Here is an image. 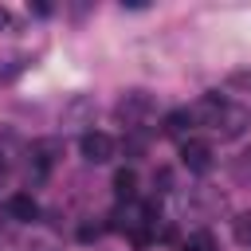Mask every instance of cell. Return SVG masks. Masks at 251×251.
<instances>
[{"label":"cell","instance_id":"4fadbf2b","mask_svg":"<svg viewBox=\"0 0 251 251\" xmlns=\"http://www.w3.org/2000/svg\"><path fill=\"white\" fill-rule=\"evenodd\" d=\"M98 235H102L98 224H82V227H78V239H82V243H90V239H98Z\"/></svg>","mask_w":251,"mask_h":251},{"label":"cell","instance_id":"7c38bea8","mask_svg":"<svg viewBox=\"0 0 251 251\" xmlns=\"http://www.w3.org/2000/svg\"><path fill=\"white\" fill-rule=\"evenodd\" d=\"M231 173H235V180H251V149L239 153V161L231 165Z\"/></svg>","mask_w":251,"mask_h":251},{"label":"cell","instance_id":"30bf717a","mask_svg":"<svg viewBox=\"0 0 251 251\" xmlns=\"http://www.w3.org/2000/svg\"><path fill=\"white\" fill-rule=\"evenodd\" d=\"M231 231H235V239H239L243 247H251V212H239V216L231 220Z\"/></svg>","mask_w":251,"mask_h":251},{"label":"cell","instance_id":"9c48e42d","mask_svg":"<svg viewBox=\"0 0 251 251\" xmlns=\"http://www.w3.org/2000/svg\"><path fill=\"white\" fill-rule=\"evenodd\" d=\"M180 251H216V239H212V231H192L180 239Z\"/></svg>","mask_w":251,"mask_h":251},{"label":"cell","instance_id":"ba28073f","mask_svg":"<svg viewBox=\"0 0 251 251\" xmlns=\"http://www.w3.org/2000/svg\"><path fill=\"white\" fill-rule=\"evenodd\" d=\"M192 126H196V122H192V114H188V110H173V114L165 118V126H161V129H165V137H184Z\"/></svg>","mask_w":251,"mask_h":251},{"label":"cell","instance_id":"8fae6325","mask_svg":"<svg viewBox=\"0 0 251 251\" xmlns=\"http://www.w3.org/2000/svg\"><path fill=\"white\" fill-rule=\"evenodd\" d=\"M24 67H27V55H12V59H4V67H0V82L16 78V75H20Z\"/></svg>","mask_w":251,"mask_h":251},{"label":"cell","instance_id":"5b68a950","mask_svg":"<svg viewBox=\"0 0 251 251\" xmlns=\"http://www.w3.org/2000/svg\"><path fill=\"white\" fill-rule=\"evenodd\" d=\"M224 106H227V98H220V94H204L188 114H192V122H200V126H208V129H212V126H216V118L224 114Z\"/></svg>","mask_w":251,"mask_h":251},{"label":"cell","instance_id":"8992f818","mask_svg":"<svg viewBox=\"0 0 251 251\" xmlns=\"http://www.w3.org/2000/svg\"><path fill=\"white\" fill-rule=\"evenodd\" d=\"M4 208H8V216H12V220H24V224H31V220L39 216V204H35V196H31V192H12Z\"/></svg>","mask_w":251,"mask_h":251},{"label":"cell","instance_id":"6da1fadb","mask_svg":"<svg viewBox=\"0 0 251 251\" xmlns=\"http://www.w3.org/2000/svg\"><path fill=\"white\" fill-rule=\"evenodd\" d=\"M114 114H118V122H122V126L137 129V126L153 114V94H145V90H129V94L114 106Z\"/></svg>","mask_w":251,"mask_h":251},{"label":"cell","instance_id":"5bb4252c","mask_svg":"<svg viewBox=\"0 0 251 251\" xmlns=\"http://www.w3.org/2000/svg\"><path fill=\"white\" fill-rule=\"evenodd\" d=\"M231 82H235V86H251V75H235Z\"/></svg>","mask_w":251,"mask_h":251},{"label":"cell","instance_id":"9a60e30c","mask_svg":"<svg viewBox=\"0 0 251 251\" xmlns=\"http://www.w3.org/2000/svg\"><path fill=\"white\" fill-rule=\"evenodd\" d=\"M0 27H12V16H8L4 8H0Z\"/></svg>","mask_w":251,"mask_h":251},{"label":"cell","instance_id":"277c9868","mask_svg":"<svg viewBox=\"0 0 251 251\" xmlns=\"http://www.w3.org/2000/svg\"><path fill=\"white\" fill-rule=\"evenodd\" d=\"M247 122H251V114H247L243 106L227 102V106H224V114L216 118V126H212V129H216V133H220L224 141H231V137H239V133L247 129Z\"/></svg>","mask_w":251,"mask_h":251},{"label":"cell","instance_id":"52a82bcc","mask_svg":"<svg viewBox=\"0 0 251 251\" xmlns=\"http://www.w3.org/2000/svg\"><path fill=\"white\" fill-rule=\"evenodd\" d=\"M114 196L126 200V204L137 200V173H133V169H118V173H114Z\"/></svg>","mask_w":251,"mask_h":251},{"label":"cell","instance_id":"3957f363","mask_svg":"<svg viewBox=\"0 0 251 251\" xmlns=\"http://www.w3.org/2000/svg\"><path fill=\"white\" fill-rule=\"evenodd\" d=\"M212 161H216V153H212V145H208V141L188 137V141L180 145V165H184V169H192V173H208V169H212Z\"/></svg>","mask_w":251,"mask_h":251},{"label":"cell","instance_id":"2e32d148","mask_svg":"<svg viewBox=\"0 0 251 251\" xmlns=\"http://www.w3.org/2000/svg\"><path fill=\"white\" fill-rule=\"evenodd\" d=\"M8 176V161H4V153H0V180Z\"/></svg>","mask_w":251,"mask_h":251},{"label":"cell","instance_id":"7a4b0ae2","mask_svg":"<svg viewBox=\"0 0 251 251\" xmlns=\"http://www.w3.org/2000/svg\"><path fill=\"white\" fill-rule=\"evenodd\" d=\"M114 137L110 133H102V129H90V133H82L78 137V153L90 161V165H106L110 157H114Z\"/></svg>","mask_w":251,"mask_h":251}]
</instances>
